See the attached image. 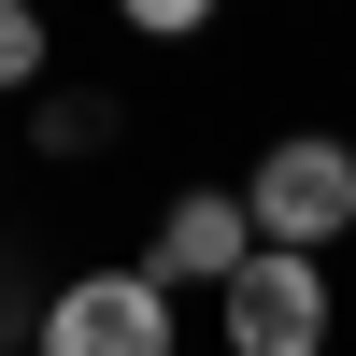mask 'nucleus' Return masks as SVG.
Returning <instances> with one entry per match:
<instances>
[{
    "mask_svg": "<svg viewBox=\"0 0 356 356\" xmlns=\"http://www.w3.org/2000/svg\"><path fill=\"white\" fill-rule=\"evenodd\" d=\"M243 214H257V243H271V257H328V243H356V143H342V129L257 143Z\"/></svg>",
    "mask_w": 356,
    "mask_h": 356,
    "instance_id": "f257e3e1",
    "label": "nucleus"
},
{
    "mask_svg": "<svg viewBox=\"0 0 356 356\" xmlns=\"http://www.w3.org/2000/svg\"><path fill=\"white\" fill-rule=\"evenodd\" d=\"M29 356H186V300H171L143 257H100V271H72L43 300Z\"/></svg>",
    "mask_w": 356,
    "mask_h": 356,
    "instance_id": "f03ea898",
    "label": "nucleus"
},
{
    "mask_svg": "<svg viewBox=\"0 0 356 356\" xmlns=\"http://www.w3.org/2000/svg\"><path fill=\"white\" fill-rule=\"evenodd\" d=\"M328 328H342L328 257H271V243H257V271L214 300V342L228 356H328Z\"/></svg>",
    "mask_w": 356,
    "mask_h": 356,
    "instance_id": "7ed1b4c3",
    "label": "nucleus"
},
{
    "mask_svg": "<svg viewBox=\"0 0 356 356\" xmlns=\"http://www.w3.org/2000/svg\"><path fill=\"white\" fill-rule=\"evenodd\" d=\"M143 271H157L171 300H228V285L257 271V214H243V186H171V214H157V243H143Z\"/></svg>",
    "mask_w": 356,
    "mask_h": 356,
    "instance_id": "20e7f679",
    "label": "nucleus"
},
{
    "mask_svg": "<svg viewBox=\"0 0 356 356\" xmlns=\"http://www.w3.org/2000/svg\"><path fill=\"white\" fill-rule=\"evenodd\" d=\"M43 15H29V0H0V100H15V86H43Z\"/></svg>",
    "mask_w": 356,
    "mask_h": 356,
    "instance_id": "39448f33",
    "label": "nucleus"
},
{
    "mask_svg": "<svg viewBox=\"0 0 356 356\" xmlns=\"http://www.w3.org/2000/svg\"><path fill=\"white\" fill-rule=\"evenodd\" d=\"M43 143H57V157H100V143H114V100H57Z\"/></svg>",
    "mask_w": 356,
    "mask_h": 356,
    "instance_id": "423d86ee",
    "label": "nucleus"
}]
</instances>
